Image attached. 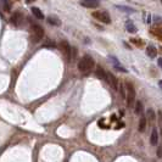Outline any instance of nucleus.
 Returning a JSON list of instances; mask_svg holds the SVG:
<instances>
[{"instance_id":"obj_9","label":"nucleus","mask_w":162,"mask_h":162,"mask_svg":"<svg viewBox=\"0 0 162 162\" xmlns=\"http://www.w3.org/2000/svg\"><path fill=\"white\" fill-rule=\"evenodd\" d=\"M146 54H147V56H150L151 59H155L157 56V50H156L155 46L150 45V46H147V49H146Z\"/></svg>"},{"instance_id":"obj_14","label":"nucleus","mask_w":162,"mask_h":162,"mask_svg":"<svg viewBox=\"0 0 162 162\" xmlns=\"http://www.w3.org/2000/svg\"><path fill=\"white\" fill-rule=\"evenodd\" d=\"M145 127H146V118H145V117H141V118H140V122H139V126H138V130H139V132H144V130H145Z\"/></svg>"},{"instance_id":"obj_8","label":"nucleus","mask_w":162,"mask_h":162,"mask_svg":"<svg viewBox=\"0 0 162 162\" xmlns=\"http://www.w3.org/2000/svg\"><path fill=\"white\" fill-rule=\"evenodd\" d=\"M22 20H23V16H22V13L20 12H16V13H13L12 17H11V23L13 26H16V27H20L22 24Z\"/></svg>"},{"instance_id":"obj_10","label":"nucleus","mask_w":162,"mask_h":162,"mask_svg":"<svg viewBox=\"0 0 162 162\" xmlns=\"http://www.w3.org/2000/svg\"><path fill=\"white\" fill-rule=\"evenodd\" d=\"M150 143H151V145H157V143H158V133H157L156 129H154L152 133H151Z\"/></svg>"},{"instance_id":"obj_19","label":"nucleus","mask_w":162,"mask_h":162,"mask_svg":"<svg viewBox=\"0 0 162 162\" xmlns=\"http://www.w3.org/2000/svg\"><path fill=\"white\" fill-rule=\"evenodd\" d=\"M146 116H147V118H149L150 121H155V113H154V110H152V109H149V110H147Z\"/></svg>"},{"instance_id":"obj_27","label":"nucleus","mask_w":162,"mask_h":162,"mask_svg":"<svg viewBox=\"0 0 162 162\" xmlns=\"http://www.w3.org/2000/svg\"><path fill=\"white\" fill-rule=\"evenodd\" d=\"M161 134H162V133H161Z\"/></svg>"},{"instance_id":"obj_12","label":"nucleus","mask_w":162,"mask_h":162,"mask_svg":"<svg viewBox=\"0 0 162 162\" xmlns=\"http://www.w3.org/2000/svg\"><path fill=\"white\" fill-rule=\"evenodd\" d=\"M48 22H49L50 24H52V26H60V24H61V21H60L56 16H49V17H48Z\"/></svg>"},{"instance_id":"obj_17","label":"nucleus","mask_w":162,"mask_h":162,"mask_svg":"<svg viewBox=\"0 0 162 162\" xmlns=\"http://www.w3.org/2000/svg\"><path fill=\"white\" fill-rule=\"evenodd\" d=\"M0 3L3 4L4 11L5 12H10V4H9V0H0Z\"/></svg>"},{"instance_id":"obj_26","label":"nucleus","mask_w":162,"mask_h":162,"mask_svg":"<svg viewBox=\"0 0 162 162\" xmlns=\"http://www.w3.org/2000/svg\"><path fill=\"white\" fill-rule=\"evenodd\" d=\"M161 3H162V0H161Z\"/></svg>"},{"instance_id":"obj_11","label":"nucleus","mask_w":162,"mask_h":162,"mask_svg":"<svg viewBox=\"0 0 162 162\" xmlns=\"http://www.w3.org/2000/svg\"><path fill=\"white\" fill-rule=\"evenodd\" d=\"M32 10V13H33V15L37 17V18H39V20H43L44 18V15H43V12L42 11H40L38 7H32L31 9Z\"/></svg>"},{"instance_id":"obj_4","label":"nucleus","mask_w":162,"mask_h":162,"mask_svg":"<svg viewBox=\"0 0 162 162\" xmlns=\"http://www.w3.org/2000/svg\"><path fill=\"white\" fill-rule=\"evenodd\" d=\"M60 50L62 51L63 56L66 57L67 61H71L72 59V48L70 46V44L66 42V40H62V42L60 43Z\"/></svg>"},{"instance_id":"obj_15","label":"nucleus","mask_w":162,"mask_h":162,"mask_svg":"<svg viewBox=\"0 0 162 162\" xmlns=\"http://www.w3.org/2000/svg\"><path fill=\"white\" fill-rule=\"evenodd\" d=\"M126 28H127V31H128V32H130V33H135V32H137V27L134 26L132 22H127Z\"/></svg>"},{"instance_id":"obj_21","label":"nucleus","mask_w":162,"mask_h":162,"mask_svg":"<svg viewBox=\"0 0 162 162\" xmlns=\"http://www.w3.org/2000/svg\"><path fill=\"white\" fill-rule=\"evenodd\" d=\"M156 155H157V157H162V147H158L156 151Z\"/></svg>"},{"instance_id":"obj_13","label":"nucleus","mask_w":162,"mask_h":162,"mask_svg":"<svg viewBox=\"0 0 162 162\" xmlns=\"http://www.w3.org/2000/svg\"><path fill=\"white\" fill-rule=\"evenodd\" d=\"M96 76H98V78L105 80V78H106V72L104 71L102 67H98V68H96Z\"/></svg>"},{"instance_id":"obj_5","label":"nucleus","mask_w":162,"mask_h":162,"mask_svg":"<svg viewBox=\"0 0 162 162\" xmlns=\"http://www.w3.org/2000/svg\"><path fill=\"white\" fill-rule=\"evenodd\" d=\"M93 16L95 17V18H98L99 21L106 23V24L111 23V17H110V15H109V13H107L106 11H102V12H94Z\"/></svg>"},{"instance_id":"obj_20","label":"nucleus","mask_w":162,"mask_h":162,"mask_svg":"<svg viewBox=\"0 0 162 162\" xmlns=\"http://www.w3.org/2000/svg\"><path fill=\"white\" fill-rule=\"evenodd\" d=\"M115 68H116V70H118V71H122V72H127V70H126V68H123L122 66H119V65H117V63H115Z\"/></svg>"},{"instance_id":"obj_16","label":"nucleus","mask_w":162,"mask_h":162,"mask_svg":"<svg viewBox=\"0 0 162 162\" xmlns=\"http://www.w3.org/2000/svg\"><path fill=\"white\" fill-rule=\"evenodd\" d=\"M141 112H143V104H141V101H137V104H135V113L140 115Z\"/></svg>"},{"instance_id":"obj_25","label":"nucleus","mask_w":162,"mask_h":162,"mask_svg":"<svg viewBox=\"0 0 162 162\" xmlns=\"http://www.w3.org/2000/svg\"><path fill=\"white\" fill-rule=\"evenodd\" d=\"M31 1H34V0H27V3H31Z\"/></svg>"},{"instance_id":"obj_18","label":"nucleus","mask_w":162,"mask_h":162,"mask_svg":"<svg viewBox=\"0 0 162 162\" xmlns=\"http://www.w3.org/2000/svg\"><path fill=\"white\" fill-rule=\"evenodd\" d=\"M117 9L119 10H122V11H126V12H134L135 10H133L132 7H128V6H123V5H116Z\"/></svg>"},{"instance_id":"obj_6","label":"nucleus","mask_w":162,"mask_h":162,"mask_svg":"<svg viewBox=\"0 0 162 162\" xmlns=\"http://www.w3.org/2000/svg\"><path fill=\"white\" fill-rule=\"evenodd\" d=\"M105 80L111 85V88H112V89H115V90H117V89H118V80H117V78H116L112 73L106 72V78H105Z\"/></svg>"},{"instance_id":"obj_22","label":"nucleus","mask_w":162,"mask_h":162,"mask_svg":"<svg viewBox=\"0 0 162 162\" xmlns=\"http://www.w3.org/2000/svg\"><path fill=\"white\" fill-rule=\"evenodd\" d=\"M157 116H158V123L162 124V111H158Z\"/></svg>"},{"instance_id":"obj_23","label":"nucleus","mask_w":162,"mask_h":162,"mask_svg":"<svg viewBox=\"0 0 162 162\" xmlns=\"http://www.w3.org/2000/svg\"><path fill=\"white\" fill-rule=\"evenodd\" d=\"M157 63H158V66H160L161 68H162V59H161V57H160V59L157 60Z\"/></svg>"},{"instance_id":"obj_2","label":"nucleus","mask_w":162,"mask_h":162,"mask_svg":"<svg viewBox=\"0 0 162 162\" xmlns=\"http://www.w3.org/2000/svg\"><path fill=\"white\" fill-rule=\"evenodd\" d=\"M29 37L32 43H39L44 37V29L39 24H32L31 31H29Z\"/></svg>"},{"instance_id":"obj_7","label":"nucleus","mask_w":162,"mask_h":162,"mask_svg":"<svg viewBox=\"0 0 162 162\" xmlns=\"http://www.w3.org/2000/svg\"><path fill=\"white\" fill-rule=\"evenodd\" d=\"M80 5L88 9H96L99 6L98 0H80Z\"/></svg>"},{"instance_id":"obj_24","label":"nucleus","mask_w":162,"mask_h":162,"mask_svg":"<svg viewBox=\"0 0 162 162\" xmlns=\"http://www.w3.org/2000/svg\"><path fill=\"white\" fill-rule=\"evenodd\" d=\"M158 85H160V88L162 89V80H160V82H158Z\"/></svg>"},{"instance_id":"obj_3","label":"nucleus","mask_w":162,"mask_h":162,"mask_svg":"<svg viewBox=\"0 0 162 162\" xmlns=\"http://www.w3.org/2000/svg\"><path fill=\"white\" fill-rule=\"evenodd\" d=\"M126 87H127V95H126L127 106L130 107L133 106L134 101H135V90H134V87L130 83H126Z\"/></svg>"},{"instance_id":"obj_1","label":"nucleus","mask_w":162,"mask_h":162,"mask_svg":"<svg viewBox=\"0 0 162 162\" xmlns=\"http://www.w3.org/2000/svg\"><path fill=\"white\" fill-rule=\"evenodd\" d=\"M94 65H95V63H94V60L90 56L85 55V56H83L82 59L79 60V62H78V70L82 72V73H89L93 70Z\"/></svg>"}]
</instances>
